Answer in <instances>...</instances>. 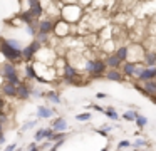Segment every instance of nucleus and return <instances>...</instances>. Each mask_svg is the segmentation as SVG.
<instances>
[{
    "label": "nucleus",
    "instance_id": "f257e3e1",
    "mask_svg": "<svg viewBox=\"0 0 156 151\" xmlns=\"http://www.w3.org/2000/svg\"><path fill=\"white\" fill-rule=\"evenodd\" d=\"M82 15H84V9L81 3H66L61 7V19H64L71 25L81 22Z\"/></svg>",
    "mask_w": 156,
    "mask_h": 151
},
{
    "label": "nucleus",
    "instance_id": "f03ea898",
    "mask_svg": "<svg viewBox=\"0 0 156 151\" xmlns=\"http://www.w3.org/2000/svg\"><path fill=\"white\" fill-rule=\"evenodd\" d=\"M87 76L92 77H104L108 72V66H106L104 59H98V57H91V59L84 60V67H82Z\"/></svg>",
    "mask_w": 156,
    "mask_h": 151
},
{
    "label": "nucleus",
    "instance_id": "7ed1b4c3",
    "mask_svg": "<svg viewBox=\"0 0 156 151\" xmlns=\"http://www.w3.org/2000/svg\"><path fill=\"white\" fill-rule=\"evenodd\" d=\"M0 52L4 56V59H7L9 62H19V60H24L22 57V49H15V47L9 45L7 39H0Z\"/></svg>",
    "mask_w": 156,
    "mask_h": 151
},
{
    "label": "nucleus",
    "instance_id": "20e7f679",
    "mask_svg": "<svg viewBox=\"0 0 156 151\" xmlns=\"http://www.w3.org/2000/svg\"><path fill=\"white\" fill-rule=\"evenodd\" d=\"M0 74H2V77H4L7 82L10 84H15V86H19V84H22L20 77H19V70L17 67H15L14 62H4V66L0 67Z\"/></svg>",
    "mask_w": 156,
    "mask_h": 151
},
{
    "label": "nucleus",
    "instance_id": "39448f33",
    "mask_svg": "<svg viewBox=\"0 0 156 151\" xmlns=\"http://www.w3.org/2000/svg\"><path fill=\"white\" fill-rule=\"evenodd\" d=\"M62 74V79H64V82L67 84H76V86H79L81 84V72H79V69L76 66H72L71 62H67L64 66V69L61 70Z\"/></svg>",
    "mask_w": 156,
    "mask_h": 151
},
{
    "label": "nucleus",
    "instance_id": "423d86ee",
    "mask_svg": "<svg viewBox=\"0 0 156 151\" xmlns=\"http://www.w3.org/2000/svg\"><path fill=\"white\" fill-rule=\"evenodd\" d=\"M41 49H42V44L39 42L37 39L32 40L29 45H25L24 49H22V57H24V60H25V62H30V60H34L35 56H37V52H39Z\"/></svg>",
    "mask_w": 156,
    "mask_h": 151
},
{
    "label": "nucleus",
    "instance_id": "0eeeda50",
    "mask_svg": "<svg viewBox=\"0 0 156 151\" xmlns=\"http://www.w3.org/2000/svg\"><path fill=\"white\" fill-rule=\"evenodd\" d=\"M55 20L57 19H51V17L41 19L37 22V34H44V35H51V34H54Z\"/></svg>",
    "mask_w": 156,
    "mask_h": 151
},
{
    "label": "nucleus",
    "instance_id": "6e6552de",
    "mask_svg": "<svg viewBox=\"0 0 156 151\" xmlns=\"http://www.w3.org/2000/svg\"><path fill=\"white\" fill-rule=\"evenodd\" d=\"M134 89L139 91L143 96H146V97L151 99L153 96H156V81H148V82H143V84L136 82L134 84Z\"/></svg>",
    "mask_w": 156,
    "mask_h": 151
},
{
    "label": "nucleus",
    "instance_id": "1a4fd4ad",
    "mask_svg": "<svg viewBox=\"0 0 156 151\" xmlns=\"http://www.w3.org/2000/svg\"><path fill=\"white\" fill-rule=\"evenodd\" d=\"M54 34L59 39H64V37L71 35V23L66 22L64 19H57L55 20V27H54Z\"/></svg>",
    "mask_w": 156,
    "mask_h": 151
},
{
    "label": "nucleus",
    "instance_id": "9d476101",
    "mask_svg": "<svg viewBox=\"0 0 156 151\" xmlns=\"http://www.w3.org/2000/svg\"><path fill=\"white\" fill-rule=\"evenodd\" d=\"M146 56V50L143 49L141 45H129V59L128 60H133V62H143Z\"/></svg>",
    "mask_w": 156,
    "mask_h": 151
},
{
    "label": "nucleus",
    "instance_id": "9b49d317",
    "mask_svg": "<svg viewBox=\"0 0 156 151\" xmlns=\"http://www.w3.org/2000/svg\"><path fill=\"white\" fill-rule=\"evenodd\" d=\"M139 84L143 82H148V81H156V67H144V70H143V74L138 77Z\"/></svg>",
    "mask_w": 156,
    "mask_h": 151
},
{
    "label": "nucleus",
    "instance_id": "f8f14e48",
    "mask_svg": "<svg viewBox=\"0 0 156 151\" xmlns=\"http://www.w3.org/2000/svg\"><path fill=\"white\" fill-rule=\"evenodd\" d=\"M51 128L55 131V133H67V129H69V126H67V121H66V117H62V116L55 117V119L52 121Z\"/></svg>",
    "mask_w": 156,
    "mask_h": 151
},
{
    "label": "nucleus",
    "instance_id": "ddd939ff",
    "mask_svg": "<svg viewBox=\"0 0 156 151\" xmlns=\"http://www.w3.org/2000/svg\"><path fill=\"white\" fill-rule=\"evenodd\" d=\"M30 96H32V86H29V84H25V82L19 84L17 86V99L25 101Z\"/></svg>",
    "mask_w": 156,
    "mask_h": 151
},
{
    "label": "nucleus",
    "instance_id": "4468645a",
    "mask_svg": "<svg viewBox=\"0 0 156 151\" xmlns=\"http://www.w3.org/2000/svg\"><path fill=\"white\" fill-rule=\"evenodd\" d=\"M106 79L111 81V82H124V74L121 72V69H108V72H106Z\"/></svg>",
    "mask_w": 156,
    "mask_h": 151
},
{
    "label": "nucleus",
    "instance_id": "2eb2a0df",
    "mask_svg": "<svg viewBox=\"0 0 156 151\" xmlns=\"http://www.w3.org/2000/svg\"><path fill=\"white\" fill-rule=\"evenodd\" d=\"M55 111L49 106H37V117L39 119H51L54 117Z\"/></svg>",
    "mask_w": 156,
    "mask_h": 151
},
{
    "label": "nucleus",
    "instance_id": "dca6fc26",
    "mask_svg": "<svg viewBox=\"0 0 156 151\" xmlns=\"http://www.w3.org/2000/svg\"><path fill=\"white\" fill-rule=\"evenodd\" d=\"M104 60H106L108 69H121V66H122V62L118 59L116 54H108V56L104 57Z\"/></svg>",
    "mask_w": 156,
    "mask_h": 151
},
{
    "label": "nucleus",
    "instance_id": "f3484780",
    "mask_svg": "<svg viewBox=\"0 0 156 151\" xmlns=\"http://www.w3.org/2000/svg\"><path fill=\"white\" fill-rule=\"evenodd\" d=\"M114 54L118 56V59L121 60L122 64L129 59V45H119L118 49L114 50Z\"/></svg>",
    "mask_w": 156,
    "mask_h": 151
},
{
    "label": "nucleus",
    "instance_id": "a211bd4d",
    "mask_svg": "<svg viewBox=\"0 0 156 151\" xmlns=\"http://www.w3.org/2000/svg\"><path fill=\"white\" fill-rule=\"evenodd\" d=\"M2 92H4L5 97H17V86L10 82H5L2 86Z\"/></svg>",
    "mask_w": 156,
    "mask_h": 151
},
{
    "label": "nucleus",
    "instance_id": "6ab92c4d",
    "mask_svg": "<svg viewBox=\"0 0 156 151\" xmlns=\"http://www.w3.org/2000/svg\"><path fill=\"white\" fill-rule=\"evenodd\" d=\"M143 64H144L146 67H156V50H146Z\"/></svg>",
    "mask_w": 156,
    "mask_h": 151
},
{
    "label": "nucleus",
    "instance_id": "aec40b11",
    "mask_svg": "<svg viewBox=\"0 0 156 151\" xmlns=\"http://www.w3.org/2000/svg\"><path fill=\"white\" fill-rule=\"evenodd\" d=\"M139 114H141V113H138V109H128V111H124V113H122L121 117L126 121V123H134L136 117H138Z\"/></svg>",
    "mask_w": 156,
    "mask_h": 151
},
{
    "label": "nucleus",
    "instance_id": "412c9836",
    "mask_svg": "<svg viewBox=\"0 0 156 151\" xmlns=\"http://www.w3.org/2000/svg\"><path fill=\"white\" fill-rule=\"evenodd\" d=\"M104 116L106 117H109L111 121H119L121 119V116L118 114V111H116V107L114 106H106V109H104Z\"/></svg>",
    "mask_w": 156,
    "mask_h": 151
},
{
    "label": "nucleus",
    "instance_id": "4be33fe9",
    "mask_svg": "<svg viewBox=\"0 0 156 151\" xmlns=\"http://www.w3.org/2000/svg\"><path fill=\"white\" fill-rule=\"evenodd\" d=\"M25 77H27V79H35V81H37V70H35L34 62H27V64H25Z\"/></svg>",
    "mask_w": 156,
    "mask_h": 151
},
{
    "label": "nucleus",
    "instance_id": "5701e85b",
    "mask_svg": "<svg viewBox=\"0 0 156 151\" xmlns=\"http://www.w3.org/2000/svg\"><path fill=\"white\" fill-rule=\"evenodd\" d=\"M148 146H149V141L144 139V138H141V136H138L133 141V148H134V149H146Z\"/></svg>",
    "mask_w": 156,
    "mask_h": 151
},
{
    "label": "nucleus",
    "instance_id": "b1692460",
    "mask_svg": "<svg viewBox=\"0 0 156 151\" xmlns=\"http://www.w3.org/2000/svg\"><path fill=\"white\" fill-rule=\"evenodd\" d=\"M45 97H47L51 102H54V104H61V102H62L61 96H59L55 91H49V92H45Z\"/></svg>",
    "mask_w": 156,
    "mask_h": 151
},
{
    "label": "nucleus",
    "instance_id": "393cba45",
    "mask_svg": "<svg viewBox=\"0 0 156 151\" xmlns=\"http://www.w3.org/2000/svg\"><path fill=\"white\" fill-rule=\"evenodd\" d=\"M112 128L114 126H111V124H102V128H96L94 131L98 134H101V136H108V134L112 131Z\"/></svg>",
    "mask_w": 156,
    "mask_h": 151
},
{
    "label": "nucleus",
    "instance_id": "a878e982",
    "mask_svg": "<svg viewBox=\"0 0 156 151\" xmlns=\"http://www.w3.org/2000/svg\"><path fill=\"white\" fill-rule=\"evenodd\" d=\"M136 126H138V129H143V128H146L148 126V117L146 116H143V114H139L138 117H136Z\"/></svg>",
    "mask_w": 156,
    "mask_h": 151
},
{
    "label": "nucleus",
    "instance_id": "bb28decb",
    "mask_svg": "<svg viewBox=\"0 0 156 151\" xmlns=\"http://www.w3.org/2000/svg\"><path fill=\"white\" fill-rule=\"evenodd\" d=\"M76 119H77L79 123H87V121L92 119V113H87V111H86V113H81V114L76 116Z\"/></svg>",
    "mask_w": 156,
    "mask_h": 151
},
{
    "label": "nucleus",
    "instance_id": "cd10ccee",
    "mask_svg": "<svg viewBox=\"0 0 156 151\" xmlns=\"http://www.w3.org/2000/svg\"><path fill=\"white\" fill-rule=\"evenodd\" d=\"M67 138V133H54V136L51 138V143H57V141H62V139H66Z\"/></svg>",
    "mask_w": 156,
    "mask_h": 151
},
{
    "label": "nucleus",
    "instance_id": "c85d7f7f",
    "mask_svg": "<svg viewBox=\"0 0 156 151\" xmlns=\"http://www.w3.org/2000/svg\"><path fill=\"white\" fill-rule=\"evenodd\" d=\"M133 146V143L129 139H121L118 143V149H126V148H131Z\"/></svg>",
    "mask_w": 156,
    "mask_h": 151
},
{
    "label": "nucleus",
    "instance_id": "c756f323",
    "mask_svg": "<svg viewBox=\"0 0 156 151\" xmlns=\"http://www.w3.org/2000/svg\"><path fill=\"white\" fill-rule=\"evenodd\" d=\"M7 44L12 47H15V49H24V47H22V42L17 39H7Z\"/></svg>",
    "mask_w": 156,
    "mask_h": 151
},
{
    "label": "nucleus",
    "instance_id": "7c9ffc66",
    "mask_svg": "<svg viewBox=\"0 0 156 151\" xmlns=\"http://www.w3.org/2000/svg\"><path fill=\"white\" fill-rule=\"evenodd\" d=\"M89 109H92V111H98V113H102L104 114V109L106 107H102V106H99V104H89Z\"/></svg>",
    "mask_w": 156,
    "mask_h": 151
},
{
    "label": "nucleus",
    "instance_id": "2f4dec72",
    "mask_svg": "<svg viewBox=\"0 0 156 151\" xmlns=\"http://www.w3.org/2000/svg\"><path fill=\"white\" fill-rule=\"evenodd\" d=\"M35 124H37V119H34V121H29V123H25L24 126H22V129H24V131H27V129H30V128H34Z\"/></svg>",
    "mask_w": 156,
    "mask_h": 151
},
{
    "label": "nucleus",
    "instance_id": "473e14b6",
    "mask_svg": "<svg viewBox=\"0 0 156 151\" xmlns=\"http://www.w3.org/2000/svg\"><path fill=\"white\" fill-rule=\"evenodd\" d=\"M64 143H66V139H62V141H57V143H54V144H52V148H51V151H57V149H59V148H61Z\"/></svg>",
    "mask_w": 156,
    "mask_h": 151
},
{
    "label": "nucleus",
    "instance_id": "72a5a7b5",
    "mask_svg": "<svg viewBox=\"0 0 156 151\" xmlns=\"http://www.w3.org/2000/svg\"><path fill=\"white\" fill-rule=\"evenodd\" d=\"M15 149H17V144H14V143H12V144H7L4 151H15Z\"/></svg>",
    "mask_w": 156,
    "mask_h": 151
},
{
    "label": "nucleus",
    "instance_id": "f704fd0d",
    "mask_svg": "<svg viewBox=\"0 0 156 151\" xmlns=\"http://www.w3.org/2000/svg\"><path fill=\"white\" fill-rule=\"evenodd\" d=\"M96 97H98V99H106L108 94H106V92H98V94H96Z\"/></svg>",
    "mask_w": 156,
    "mask_h": 151
},
{
    "label": "nucleus",
    "instance_id": "c9c22d12",
    "mask_svg": "<svg viewBox=\"0 0 156 151\" xmlns=\"http://www.w3.org/2000/svg\"><path fill=\"white\" fill-rule=\"evenodd\" d=\"M0 144H5V136H4V134L0 136Z\"/></svg>",
    "mask_w": 156,
    "mask_h": 151
},
{
    "label": "nucleus",
    "instance_id": "e433bc0d",
    "mask_svg": "<svg viewBox=\"0 0 156 151\" xmlns=\"http://www.w3.org/2000/svg\"><path fill=\"white\" fill-rule=\"evenodd\" d=\"M2 134H4V124L0 123V136H2Z\"/></svg>",
    "mask_w": 156,
    "mask_h": 151
},
{
    "label": "nucleus",
    "instance_id": "4c0bfd02",
    "mask_svg": "<svg viewBox=\"0 0 156 151\" xmlns=\"http://www.w3.org/2000/svg\"><path fill=\"white\" fill-rule=\"evenodd\" d=\"M29 151H41V146H37V148H32V149H29Z\"/></svg>",
    "mask_w": 156,
    "mask_h": 151
},
{
    "label": "nucleus",
    "instance_id": "58836bf2",
    "mask_svg": "<svg viewBox=\"0 0 156 151\" xmlns=\"http://www.w3.org/2000/svg\"><path fill=\"white\" fill-rule=\"evenodd\" d=\"M151 102H153V104H154V106H156V96H153V97H151Z\"/></svg>",
    "mask_w": 156,
    "mask_h": 151
},
{
    "label": "nucleus",
    "instance_id": "ea45409f",
    "mask_svg": "<svg viewBox=\"0 0 156 151\" xmlns=\"http://www.w3.org/2000/svg\"><path fill=\"white\" fill-rule=\"evenodd\" d=\"M101 151H109V146H104V148H102Z\"/></svg>",
    "mask_w": 156,
    "mask_h": 151
},
{
    "label": "nucleus",
    "instance_id": "a19ab883",
    "mask_svg": "<svg viewBox=\"0 0 156 151\" xmlns=\"http://www.w3.org/2000/svg\"><path fill=\"white\" fill-rule=\"evenodd\" d=\"M15 151H22V148H17V149H15Z\"/></svg>",
    "mask_w": 156,
    "mask_h": 151
},
{
    "label": "nucleus",
    "instance_id": "79ce46f5",
    "mask_svg": "<svg viewBox=\"0 0 156 151\" xmlns=\"http://www.w3.org/2000/svg\"><path fill=\"white\" fill-rule=\"evenodd\" d=\"M134 151H146V149H134Z\"/></svg>",
    "mask_w": 156,
    "mask_h": 151
},
{
    "label": "nucleus",
    "instance_id": "37998d69",
    "mask_svg": "<svg viewBox=\"0 0 156 151\" xmlns=\"http://www.w3.org/2000/svg\"><path fill=\"white\" fill-rule=\"evenodd\" d=\"M116 151H122V149H116Z\"/></svg>",
    "mask_w": 156,
    "mask_h": 151
}]
</instances>
